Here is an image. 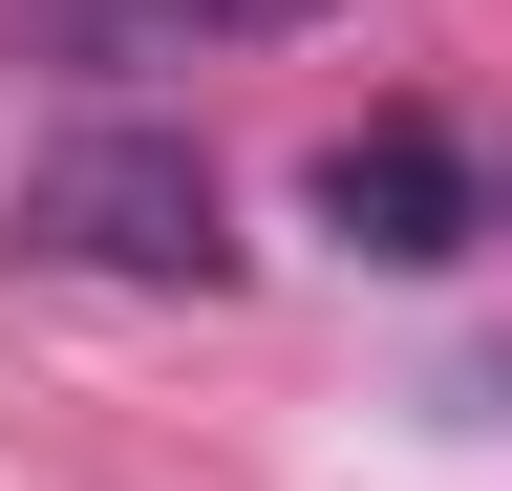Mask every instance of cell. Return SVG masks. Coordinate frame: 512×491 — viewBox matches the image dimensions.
<instances>
[{"instance_id": "6da1fadb", "label": "cell", "mask_w": 512, "mask_h": 491, "mask_svg": "<svg viewBox=\"0 0 512 491\" xmlns=\"http://www.w3.org/2000/svg\"><path fill=\"white\" fill-rule=\"evenodd\" d=\"M22 257L214 299V278H235V193H214V150H192V129H64V150L22 171Z\"/></svg>"}, {"instance_id": "7a4b0ae2", "label": "cell", "mask_w": 512, "mask_h": 491, "mask_svg": "<svg viewBox=\"0 0 512 491\" xmlns=\"http://www.w3.org/2000/svg\"><path fill=\"white\" fill-rule=\"evenodd\" d=\"M470 150H448L427 129V107H384V129H342V150H320V235H342V257L363 278H448V257H470Z\"/></svg>"}, {"instance_id": "3957f363", "label": "cell", "mask_w": 512, "mask_h": 491, "mask_svg": "<svg viewBox=\"0 0 512 491\" xmlns=\"http://www.w3.org/2000/svg\"><path fill=\"white\" fill-rule=\"evenodd\" d=\"M128 22H171V43H278V22H320V0H128Z\"/></svg>"}]
</instances>
